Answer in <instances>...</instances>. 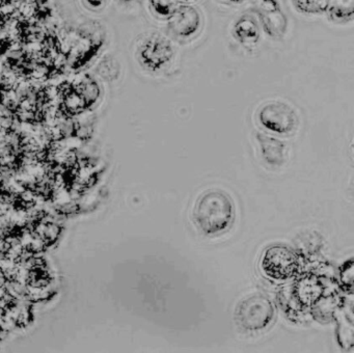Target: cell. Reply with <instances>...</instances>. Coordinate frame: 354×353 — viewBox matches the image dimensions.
<instances>
[{
  "instance_id": "obj_1",
  "label": "cell",
  "mask_w": 354,
  "mask_h": 353,
  "mask_svg": "<svg viewBox=\"0 0 354 353\" xmlns=\"http://www.w3.org/2000/svg\"><path fill=\"white\" fill-rule=\"evenodd\" d=\"M192 216L207 236L223 234L232 228L235 220L233 199L221 189L205 191L196 201Z\"/></svg>"
},
{
  "instance_id": "obj_2",
  "label": "cell",
  "mask_w": 354,
  "mask_h": 353,
  "mask_svg": "<svg viewBox=\"0 0 354 353\" xmlns=\"http://www.w3.org/2000/svg\"><path fill=\"white\" fill-rule=\"evenodd\" d=\"M274 309L267 297L257 294L243 299L236 309L237 323L244 329L257 332L266 328L272 321Z\"/></svg>"
},
{
  "instance_id": "obj_3",
  "label": "cell",
  "mask_w": 354,
  "mask_h": 353,
  "mask_svg": "<svg viewBox=\"0 0 354 353\" xmlns=\"http://www.w3.org/2000/svg\"><path fill=\"white\" fill-rule=\"evenodd\" d=\"M175 50L171 42L160 33L145 37L138 47V62L146 70L158 72L173 60Z\"/></svg>"
},
{
  "instance_id": "obj_4",
  "label": "cell",
  "mask_w": 354,
  "mask_h": 353,
  "mask_svg": "<svg viewBox=\"0 0 354 353\" xmlns=\"http://www.w3.org/2000/svg\"><path fill=\"white\" fill-rule=\"evenodd\" d=\"M261 269L267 278L286 280L297 270V259L289 247L274 244L267 247L261 259Z\"/></svg>"
},
{
  "instance_id": "obj_5",
  "label": "cell",
  "mask_w": 354,
  "mask_h": 353,
  "mask_svg": "<svg viewBox=\"0 0 354 353\" xmlns=\"http://www.w3.org/2000/svg\"><path fill=\"white\" fill-rule=\"evenodd\" d=\"M258 120L265 129L277 134H291L298 125L295 110L283 101H271L258 112Z\"/></svg>"
},
{
  "instance_id": "obj_6",
  "label": "cell",
  "mask_w": 354,
  "mask_h": 353,
  "mask_svg": "<svg viewBox=\"0 0 354 353\" xmlns=\"http://www.w3.org/2000/svg\"><path fill=\"white\" fill-rule=\"evenodd\" d=\"M201 26L200 10L189 4H179L169 19V31L180 39H190L198 33Z\"/></svg>"
},
{
  "instance_id": "obj_7",
  "label": "cell",
  "mask_w": 354,
  "mask_h": 353,
  "mask_svg": "<svg viewBox=\"0 0 354 353\" xmlns=\"http://www.w3.org/2000/svg\"><path fill=\"white\" fill-rule=\"evenodd\" d=\"M256 12L265 33L269 37L281 39L285 35L288 28V19L279 2L274 0L259 1L256 4Z\"/></svg>"
},
{
  "instance_id": "obj_8",
  "label": "cell",
  "mask_w": 354,
  "mask_h": 353,
  "mask_svg": "<svg viewBox=\"0 0 354 353\" xmlns=\"http://www.w3.org/2000/svg\"><path fill=\"white\" fill-rule=\"evenodd\" d=\"M257 141L260 145L261 155L263 159L270 166H281L285 162L286 145L283 141L258 133Z\"/></svg>"
},
{
  "instance_id": "obj_9",
  "label": "cell",
  "mask_w": 354,
  "mask_h": 353,
  "mask_svg": "<svg viewBox=\"0 0 354 353\" xmlns=\"http://www.w3.org/2000/svg\"><path fill=\"white\" fill-rule=\"evenodd\" d=\"M233 37L242 45H254L260 39L258 22L250 15H242L234 23Z\"/></svg>"
},
{
  "instance_id": "obj_10",
  "label": "cell",
  "mask_w": 354,
  "mask_h": 353,
  "mask_svg": "<svg viewBox=\"0 0 354 353\" xmlns=\"http://www.w3.org/2000/svg\"><path fill=\"white\" fill-rule=\"evenodd\" d=\"M328 19L335 23H345L352 21L354 16L353 1H339L329 4L327 10Z\"/></svg>"
},
{
  "instance_id": "obj_11",
  "label": "cell",
  "mask_w": 354,
  "mask_h": 353,
  "mask_svg": "<svg viewBox=\"0 0 354 353\" xmlns=\"http://www.w3.org/2000/svg\"><path fill=\"white\" fill-rule=\"evenodd\" d=\"M329 1H293V6H295L296 10L299 12L310 15H318L326 12L328 10Z\"/></svg>"
},
{
  "instance_id": "obj_12",
  "label": "cell",
  "mask_w": 354,
  "mask_h": 353,
  "mask_svg": "<svg viewBox=\"0 0 354 353\" xmlns=\"http://www.w3.org/2000/svg\"><path fill=\"white\" fill-rule=\"evenodd\" d=\"M179 4L175 1H150V8L152 12L158 18H165L169 20L175 12Z\"/></svg>"
}]
</instances>
